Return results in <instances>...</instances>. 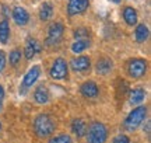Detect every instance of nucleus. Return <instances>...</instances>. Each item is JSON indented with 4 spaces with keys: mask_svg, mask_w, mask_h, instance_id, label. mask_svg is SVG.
I'll return each instance as SVG.
<instances>
[{
    "mask_svg": "<svg viewBox=\"0 0 151 143\" xmlns=\"http://www.w3.org/2000/svg\"><path fill=\"white\" fill-rule=\"evenodd\" d=\"M3 14H4V16L6 17H9V16H10V13H9V9H7V6H3Z\"/></svg>",
    "mask_w": 151,
    "mask_h": 143,
    "instance_id": "nucleus-27",
    "label": "nucleus"
},
{
    "mask_svg": "<svg viewBox=\"0 0 151 143\" xmlns=\"http://www.w3.org/2000/svg\"><path fill=\"white\" fill-rule=\"evenodd\" d=\"M13 18H14L16 24H18V25H25L28 22V20H29V14L27 13L25 9L16 7V9L13 10Z\"/></svg>",
    "mask_w": 151,
    "mask_h": 143,
    "instance_id": "nucleus-11",
    "label": "nucleus"
},
{
    "mask_svg": "<svg viewBox=\"0 0 151 143\" xmlns=\"http://www.w3.org/2000/svg\"><path fill=\"white\" fill-rule=\"evenodd\" d=\"M112 1H115V3H120V0H112Z\"/></svg>",
    "mask_w": 151,
    "mask_h": 143,
    "instance_id": "nucleus-29",
    "label": "nucleus"
},
{
    "mask_svg": "<svg viewBox=\"0 0 151 143\" xmlns=\"http://www.w3.org/2000/svg\"><path fill=\"white\" fill-rule=\"evenodd\" d=\"M49 143H71V139L67 135H59V136H55L50 139Z\"/></svg>",
    "mask_w": 151,
    "mask_h": 143,
    "instance_id": "nucleus-22",
    "label": "nucleus"
},
{
    "mask_svg": "<svg viewBox=\"0 0 151 143\" xmlns=\"http://www.w3.org/2000/svg\"><path fill=\"white\" fill-rule=\"evenodd\" d=\"M34 129L39 138H46L49 135H52L55 131V122L46 114H41L35 118L34 121Z\"/></svg>",
    "mask_w": 151,
    "mask_h": 143,
    "instance_id": "nucleus-1",
    "label": "nucleus"
},
{
    "mask_svg": "<svg viewBox=\"0 0 151 143\" xmlns=\"http://www.w3.org/2000/svg\"><path fill=\"white\" fill-rule=\"evenodd\" d=\"M146 115H147V108L144 105H140V107L134 108V110L127 115V118H126V121H124V128L129 129V131L136 129L141 122L146 119Z\"/></svg>",
    "mask_w": 151,
    "mask_h": 143,
    "instance_id": "nucleus-3",
    "label": "nucleus"
},
{
    "mask_svg": "<svg viewBox=\"0 0 151 143\" xmlns=\"http://www.w3.org/2000/svg\"><path fill=\"white\" fill-rule=\"evenodd\" d=\"M113 143H130V139L126 136V135H119L115 138Z\"/></svg>",
    "mask_w": 151,
    "mask_h": 143,
    "instance_id": "nucleus-25",
    "label": "nucleus"
},
{
    "mask_svg": "<svg viewBox=\"0 0 151 143\" xmlns=\"http://www.w3.org/2000/svg\"><path fill=\"white\" fill-rule=\"evenodd\" d=\"M90 46V39H76V42L71 45V51L74 53H80Z\"/></svg>",
    "mask_w": 151,
    "mask_h": 143,
    "instance_id": "nucleus-21",
    "label": "nucleus"
},
{
    "mask_svg": "<svg viewBox=\"0 0 151 143\" xmlns=\"http://www.w3.org/2000/svg\"><path fill=\"white\" fill-rule=\"evenodd\" d=\"M88 4H90V0H69L67 13L69 16H77L83 11H86Z\"/></svg>",
    "mask_w": 151,
    "mask_h": 143,
    "instance_id": "nucleus-8",
    "label": "nucleus"
},
{
    "mask_svg": "<svg viewBox=\"0 0 151 143\" xmlns=\"http://www.w3.org/2000/svg\"><path fill=\"white\" fill-rule=\"evenodd\" d=\"M63 31H65V27H63V24H62V22H55V24H52V25L49 27L46 44H49V45L58 44L60 39H62Z\"/></svg>",
    "mask_w": 151,
    "mask_h": 143,
    "instance_id": "nucleus-6",
    "label": "nucleus"
},
{
    "mask_svg": "<svg viewBox=\"0 0 151 143\" xmlns=\"http://www.w3.org/2000/svg\"><path fill=\"white\" fill-rule=\"evenodd\" d=\"M146 69H147V63L143 59H133L129 63V74L132 77H136V79L143 76L146 73Z\"/></svg>",
    "mask_w": 151,
    "mask_h": 143,
    "instance_id": "nucleus-7",
    "label": "nucleus"
},
{
    "mask_svg": "<svg viewBox=\"0 0 151 143\" xmlns=\"http://www.w3.org/2000/svg\"><path fill=\"white\" fill-rule=\"evenodd\" d=\"M71 129H73V132L77 135V138H83V136L87 133L86 122L83 121V119H80V118L73 119V122H71Z\"/></svg>",
    "mask_w": 151,
    "mask_h": 143,
    "instance_id": "nucleus-13",
    "label": "nucleus"
},
{
    "mask_svg": "<svg viewBox=\"0 0 151 143\" xmlns=\"http://www.w3.org/2000/svg\"><path fill=\"white\" fill-rule=\"evenodd\" d=\"M112 62L109 59H101V61L97 62V66H95V70H97L98 74H108L109 72L112 70Z\"/></svg>",
    "mask_w": 151,
    "mask_h": 143,
    "instance_id": "nucleus-15",
    "label": "nucleus"
},
{
    "mask_svg": "<svg viewBox=\"0 0 151 143\" xmlns=\"http://www.w3.org/2000/svg\"><path fill=\"white\" fill-rule=\"evenodd\" d=\"M88 30L87 28H78L77 31L74 32V37H76V39H88Z\"/></svg>",
    "mask_w": 151,
    "mask_h": 143,
    "instance_id": "nucleus-24",
    "label": "nucleus"
},
{
    "mask_svg": "<svg viewBox=\"0 0 151 143\" xmlns=\"http://www.w3.org/2000/svg\"><path fill=\"white\" fill-rule=\"evenodd\" d=\"M144 97H146V91L143 88H134L129 94V103L132 105H137L144 100Z\"/></svg>",
    "mask_w": 151,
    "mask_h": 143,
    "instance_id": "nucleus-14",
    "label": "nucleus"
},
{
    "mask_svg": "<svg viewBox=\"0 0 151 143\" xmlns=\"http://www.w3.org/2000/svg\"><path fill=\"white\" fill-rule=\"evenodd\" d=\"M81 94L84 95V97H88V98H94V97H97L98 93H99V90H98V86L95 84L94 82H86L80 88Z\"/></svg>",
    "mask_w": 151,
    "mask_h": 143,
    "instance_id": "nucleus-10",
    "label": "nucleus"
},
{
    "mask_svg": "<svg viewBox=\"0 0 151 143\" xmlns=\"http://www.w3.org/2000/svg\"><path fill=\"white\" fill-rule=\"evenodd\" d=\"M9 35H10L9 22H7V20H3V21H0V42L1 44H7Z\"/></svg>",
    "mask_w": 151,
    "mask_h": 143,
    "instance_id": "nucleus-18",
    "label": "nucleus"
},
{
    "mask_svg": "<svg viewBox=\"0 0 151 143\" xmlns=\"http://www.w3.org/2000/svg\"><path fill=\"white\" fill-rule=\"evenodd\" d=\"M87 143H105L108 131L106 126L101 122H94L87 131Z\"/></svg>",
    "mask_w": 151,
    "mask_h": 143,
    "instance_id": "nucleus-2",
    "label": "nucleus"
},
{
    "mask_svg": "<svg viewBox=\"0 0 151 143\" xmlns=\"http://www.w3.org/2000/svg\"><path fill=\"white\" fill-rule=\"evenodd\" d=\"M3 97H4V90H3V87L0 86V101L3 100Z\"/></svg>",
    "mask_w": 151,
    "mask_h": 143,
    "instance_id": "nucleus-28",
    "label": "nucleus"
},
{
    "mask_svg": "<svg viewBox=\"0 0 151 143\" xmlns=\"http://www.w3.org/2000/svg\"><path fill=\"white\" fill-rule=\"evenodd\" d=\"M20 61H21V52H20L18 49H14L10 53V63L13 65V66H16Z\"/></svg>",
    "mask_w": 151,
    "mask_h": 143,
    "instance_id": "nucleus-23",
    "label": "nucleus"
},
{
    "mask_svg": "<svg viewBox=\"0 0 151 143\" xmlns=\"http://www.w3.org/2000/svg\"><path fill=\"white\" fill-rule=\"evenodd\" d=\"M0 129H1V124H0Z\"/></svg>",
    "mask_w": 151,
    "mask_h": 143,
    "instance_id": "nucleus-31",
    "label": "nucleus"
},
{
    "mask_svg": "<svg viewBox=\"0 0 151 143\" xmlns=\"http://www.w3.org/2000/svg\"><path fill=\"white\" fill-rule=\"evenodd\" d=\"M41 74V67L39 66H32L29 70L27 72V74L24 76V80H22V84L21 87H20V93H25V90L28 87H31L34 83L38 80V77Z\"/></svg>",
    "mask_w": 151,
    "mask_h": 143,
    "instance_id": "nucleus-5",
    "label": "nucleus"
},
{
    "mask_svg": "<svg viewBox=\"0 0 151 143\" xmlns=\"http://www.w3.org/2000/svg\"><path fill=\"white\" fill-rule=\"evenodd\" d=\"M148 38V28L144 24H140L136 28V41L137 42H144Z\"/></svg>",
    "mask_w": 151,
    "mask_h": 143,
    "instance_id": "nucleus-20",
    "label": "nucleus"
},
{
    "mask_svg": "<svg viewBox=\"0 0 151 143\" xmlns=\"http://www.w3.org/2000/svg\"><path fill=\"white\" fill-rule=\"evenodd\" d=\"M37 52H41V45L38 41L29 38L27 42V46H25V58L27 59H32Z\"/></svg>",
    "mask_w": 151,
    "mask_h": 143,
    "instance_id": "nucleus-12",
    "label": "nucleus"
},
{
    "mask_svg": "<svg viewBox=\"0 0 151 143\" xmlns=\"http://www.w3.org/2000/svg\"><path fill=\"white\" fill-rule=\"evenodd\" d=\"M52 14H53V7L50 6V3H43L41 10H39V18L42 21H46L52 17Z\"/></svg>",
    "mask_w": 151,
    "mask_h": 143,
    "instance_id": "nucleus-19",
    "label": "nucleus"
},
{
    "mask_svg": "<svg viewBox=\"0 0 151 143\" xmlns=\"http://www.w3.org/2000/svg\"><path fill=\"white\" fill-rule=\"evenodd\" d=\"M0 110H1V101H0Z\"/></svg>",
    "mask_w": 151,
    "mask_h": 143,
    "instance_id": "nucleus-30",
    "label": "nucleus"
},
{
    "mask_svg": "<svg viewBox=\"0 0 151 143\" xmlns=\"http://www.w3.org/2000/svg\"><path fill=\"white\" fill-rule=\"evenodd\" d=\"M123 17H124V21L127 22L129 25H134L137 22V11L133 7H126L123 11Z\"/></svg>",
    "mask_w": 151,
    "mask_h": 143,
    "instance_id": "nucleus-17",
    "label": "nucleus"
},
{
    "mask_svg": "<svg viewBox=\"0 0 151 143\" xmlns=\"http://www.w3.org/2000/svg\"><path fill=\"white\" fill-rule=\"evenodd\" d=\"M4 66H6V55L3 51H0V72L4 69Z\"/></svg>",
    "mask_w": 151,
    "mask_h": 143,
    "instance_id": "nucleus-26",
    "label": "nucleus"
},
{
    "mask_svg": "<svg viewBox=\"0 0 151 143\" xmlns=\"http://www.w3.org/2000/svg\"><path fill=\"white\" fill-rule=\"evenodd\" d=\"M90 67H91V61H90V58H87V56H80V58L71 61V69L74 72L84 73V72L90 70Z\"/></svg>",
    "mask_w": 151,
    "mask_h": 143,
    "instance_id": "nucleus-9",
    "label": "nucleus"
},
{
    "mask_svg": "<svg viewBox=\"0 0 151 143\" xmlns=\"http://www.w3.org/2000/svg\"><path fill=\"white\" fill-rule=\"evenodd\" d=\"M50 76L56 79V80H62V79H65L67 76V63H66L65 59L58 58L53 62V65L50 67Z\"/></svg>",
    "mask_w": 151,
    "mask_h": 143,
    "instance_id": "nucleus-4",
    "label": "nucleus"
},
{
    "mask_svg": "<svg viewBox=\"0 0 151 143\" xmlns=\"http://www.w3.org/2000/svg\"><path fill=\"white\" fill-rule=\"evenodd\" d=\"M34 97H35V100H37V103H39V104H45V103H48L49 101V91L46 90V87L39 86V87L35 90Z\"/></svg>",
    "mask_w": 151,
    "mask_h": 143,
    "instance_id": "nucleus-16",
    "label": "nucleus"
}]
</instances>
